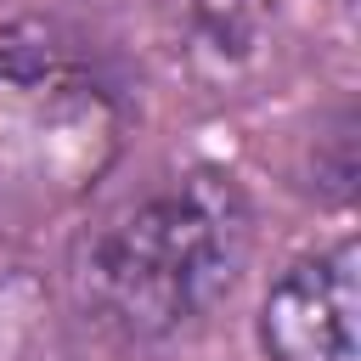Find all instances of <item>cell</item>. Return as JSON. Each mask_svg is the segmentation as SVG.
Instances as JSON below:
<instances>
[{
    "mask_svg": "<svg viewBox=\"0 0 361 361\" xmlns=\"http://www.w3.org/2000/svg\"><path fill=\"white\" fill-rule=\"evenodd\" d=\"M254 248V203L231 169L192 164L107 209L68 259L79 316L124 350L197 333L237 288Z\"/></svg>",
    "mask_w": 361,
    "mask_h": 361,
    "instance_id": "cell-1",
    "label": "cell"
},
{
    "mask_svg": "<svg viewBox=\"0 0 361 361\" xmlns=\"http://www.w3.org/2000/svg\"><path fill=\"white\" fill-rule=\"evenodd\" d=\"M130 147L113 68L62 23L0 28V220L34 226L79 209Z\"/></svg>",
    "mask_w": 361,
    "mask_h": 361,
    "instance_id": "cell-2",
    "label": "cell"
},
{
    "mask_svg": "<svg viewBox=\"0 0 361 361\" xmlns=\"http://www.w3.org/2000/svg\"><path fill=\"white\" fill-rule=\"evenodd\" d=\"M265 361H361L355 338V243L338 237L293 259L259 305Z\"/></svg>",
    "mask_w": 361,
    "mask_h": 361,
    "instance_id": "cell-3",
    "label": "cell"
},
{
    "mask_svg": "<svg viewBox=\"0 0 361 361\" xmlns=\"http://www.w3.org/2000/svg\"><path fill=\"white\" fill-rule=\"evenodd\" d=\"M310 186L322 203H350L355 197V113L350 102L333 107V118L316 124L310 141Z\"/></svg>",
    "mask_w": 361,
    "mask_h": 361,
    "instance_id": "cell-4",
    "label": "cell"
}]
</instances>
